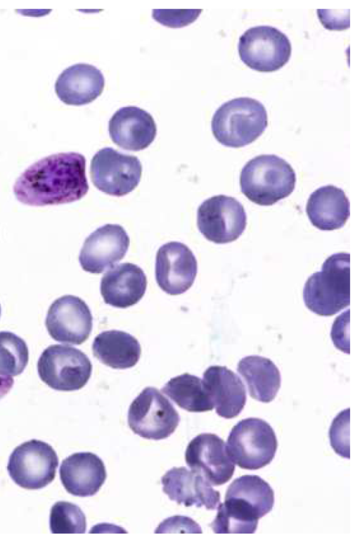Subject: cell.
I'll return each mask as SVG.
<instances>
[{
	"instance_id": "cell-1",
	"label": "cell",
	"mask_w": 360,
	"mask_h": 544,
	"mask_svg": "<svg viewBox=\"0 0 360 544\" xmlns=\"http://www.w3.org/2000/svg\"><path fill=\"white\" fill-rule=\"evenodd\" d=\"M85 157L76 152L59 153L29 166L16 179L18 201L31 206L68 203L89 191Z\"/></svg>"
},
{
	"instance_id": "cell-2",
	"label": "cell",
	"mask_w": 360,
	"mask_h": 544,
	"mask_svg": "<svg viewBox=\"0 0 360 544\" xmlns=\"http://www.w3.org/2000/svg\"><path fill=\"white\" fill-rule=\"evenodd\" d=\"M296 174L284 159L263 154L250 160L240 175L241 192L259 205H271L295 189Z\"/></svg>"
},
{
	"instance_id": "cell-3",
	"label": "cell",
	"mask_w": 360,
	"mask_h": 544,
	"mask_svg": "<svg viewBox=\"0 0 360 544\" xmlns=\"http://www.w3.org/2000/svg\"><path fill=\"white\" fill-rule=\"evenodd\" d=\"M349 254L329 256L319 272L312 274L303 289L307 308L321 316L333 315L350 304Z\"/></svg>"
},
{
	"instance_id": "cell-4",
	"label": "cell",
	"mask_w": 360,
	"mask_h": 544,
	"mask_svg": "<svg viewBox=\"0 0 360 544\" xmlns=\"http://www.w3.org/2000/svg\"><path fill=\"white\" fill-rule=\"evenodd\" d=\"M268 125L267 112L259 101L238 97L224 103L213 115L211 127L222 145L240 148L255 141Z\"/></svg>"
},
{
	"instance_id": "cell-5",
	"label": "cell",
	"mask_w": 360,
	"mask_h": 544,
	"mask_svg": "<svg viewBox=\"0 0 360 544\" xmlns=\"http://www.w3.org/2000/svg\"><path fill=\"white\" fill-rule=\"evenodd\" d=\"M278 441L273 428L259 418L239 421L231 430L227 451L233 462L245 469L256 470L274 459Z\"/></svg>"
},
{
	"instance_id": "cell-6",
	"label": "cell",
	"mask_w": 360,
	"mask_h": 544,
	"mask_svg": "<svg viewBox=\"0 0 360 544\" xmlns=\"http://www.w3.org/2000/svg\"><path fill=\"white\" fill-rule=\"evenodd\" d=\"M38 374L46 385L62 391L84 387L91 375L90 360L82 350L68 345L49 346L37 362Z\"/></svg>"
},
{
	"instance_id": "cell-7",
	"label": "cell",
	"mask_w": 360,
	"mask_h": 544,
	"mask_svg": "<svg viewBox=\"0 0 360 544\" xmlns=\"http://www.w3.org/2000/svg\"><path fill=\"white\" fill-rule=\"evenodd\" d=\"M127 421L136 434L146 439L159 441L174 433L180 417L158 389L147 387L131 403Z\"/></svg>"
},
{
	"instance_id": "cell-8",
	"label": "cell",
	"mask_w": 360,
	"mask_h": 544,
	"mask_svg": "<svg viewBox=\"0 0 360 544\" xmlns=\"http://www.w3.org/2000/svg\"><path fill=\"white\" fill-rule=\"evenodd\" d=\"M240 60L252 70L274 72L284 66L291 56L292 46L287 35L269 25L247 30L239 38Z\"/></svg>"
},
{
	"instance_id": "cell-9",
	"label": "cell",
	"mask_w": 360,
	"mask_h": 544,
	"mask_svg": "<svg viewBox=\"0 0 360 544\" xmlns=\"http://www.w3.org/2000/svg\"><path fill=\"white\" fill-rule=\"evenodd\" d=\"M58 466V458L54 449L44 441L32 439L13 450L7 471L19 486L37 490L53 481Z\"/></svg>"
},
{
	"instance_id": "cell-10",
	"label": "cell",
	"mask_w": 360,
	"mask_h": 544,
	"mask_svg": "<svg viewBox=\"0 0 360 544\" xmlns=\"http://www.w3.org/2000/svg\"><path fill=\"white\" fill-rule=\"evenodd\" d=\"M141 174L142 165L136 156L110 147L100 149L91 161L93 184L108 195L122 196L132 191L138 186Z\"/></svg>"
},
{
	"instance_id": "cell-11",
	"label": "cell",
	"mask_w": 360,
	"mask_h": 544,
	"mask_svg": "<svg viewBox=\"0 0 360 544\" xmlns=\"http://www.w3.org/2000/svg\"><path fill=\"white\" fill-rule=\"evenodd\" d=\"M247 217L243 205L236 198L217 195L204 201L197 211V225L210 241L226 243L244 232Z\"/></svg>"
},
{
	"instance_id": "cell-12",
	"label": "cell",
	"mask_w": 360,
	"mask_h": 544,
	"mask_svg": "<svg viewBox=\"0 0 360 544\" xmlns=\"http://www.w3.org/2000/svg\"><path fill=\"white\" fill-rule=\"evenodd\" d=\"M92 315L86 303L80 298L65 295L50 305L46 317V327L54 340L79 345L90 336Z\"/></svg>"
},
{
	"instance_id": "cell-13",
	"label": "cell",
	"mask_w": 360,
	"mask_h": 544,
	"mask_svg": "<svg viewBox=\"0 0 360 544\" xmlns=\"http://www.w3.org/2000/svg\"><path fill=\"white\" fill-rule=\"evenodd\" d=\"M185 460L191 470L214 486L228 482L235 471L226 443L214 434L203 433L193 438L187 445Z\"/></svg>"
},
{
	"instance_id": "cell-14",
	"label": "cell",
	"mask_w": 360,
	"mask_h": 544,
	"mask_svg": "<svg viewBox=\"0 0 360 544\" xmlns=\"http://www.w3.org/2000/svg\"><path fill=\"white\" fill-rule=\"evenodd\" d=\"M198 272L196 258L184 243L170 241L161 246L156 254L155 279L169 295H179L193 285Z\"/></svg>"
},
{
	"instance_id": "cell-15",
	"label": "cell",
	"mask_w": 360,
	"mask_h": 544,
	"mask_svg": "<svg viewBox=\"0 0 360 544\" xmlns=\"http://www.w3.org/2000/svg\"><path fill=\"white\" fill-rule=\"evenodd\" d=\"M129 237L120 224H106L96 229L84 241L79 260L82 268L93 274L113 267L127 253Z\"/></svg>"
},
{
	"instance_id": "cell-16",
	"label": "cell",
	"mask_w": 360,
	"mask_h": 544,
	"mask_svg": "<svg viewBox=\"0 0 360 544\" xmlns=\"http://www.w3.org/2000/svg\"><path fill=\"white\" fill-rule=\"evenodd\" d=\"M161 482L163 492L179 505L215 510L220 502L219 492L201 474L185 467L170 469Z\"/></svg>"
},
{
	"instance_id": "cell-17",
	"label": "cell",
	"mask_w": 360,
	"mask_h": 544,
	"mask_svg": "<svg viewBox=\"0 0 360 544\" xmlns=\"http://www.w3.org/2000/svg\"><path fill=\"white\" fill-rule=\"evenodd\" d=\"M108 131L112 141L120 148L141 151L155 139L157 127L152 115L136 106L118 109L111 117Z\"/></svg>"
},
{
	"instance_id": "cell-18",
	"label": "cell",
	"mask_w": 360,
	"mask_h": 544,
	"mask_svg": "<svg viewBox=\"0 0 360 544\" xmlns=\"http://www.w3.org/2000/svg\"><path fill=\"white\" fill-rule=\"evenodd\" d=\"M59 474L65 490L79 497L96 494L107 476L103 460L91 452L75 453L66 457L61 463Z\"/></svg>"
},
{
	"instance_id": "cell-19",
	"label": "cell",
	"mask_w": 360,
	"mask_h": 544,
	"mask_svg": "<svg viewBox=\"0 0 360 544\" xmlns=\"http://www.w3.org/2000/svg\"><path fill=\"white\" fill-rule=\"evenodd\" d=\"M147 278L138 265L124 262L112 267L101 281V293L104 302L118 308L137 303L145 294Z\"/></svg>"
},
{
	"instance_id": "cell-20",
	"label": "cell",
	"mask_w": 360,
	"mask_h": 544,
	"mask_svg": "<svg viewBox=\"0 0 360 544\" xmlns=\"http://www.w3.org/2000/svg\"><path fill=\"white\" fill-rule=\"evenodd\" d=\"M202 381L219 416L232 419L243 410L245 387L233 371L225 366L212 365L204 372Z\"/></svg>"
},
{
	"instance_id": "cell-21",
	"label": "cell",
	"mask_w": 360,
	"mask_h": 544,
	"mask_svg": "<svg viewBox=\"0 0 360 544\" xmlns=\"http://www.w3.org/2000/svg\"><path fill=\"white\" fill-rule=\"evenodd\" d=\"M105 79L100 70L86 63H77L65 69L55 83L59 99L67 105L89 103L103 91Z\"/></svg>"
},
{
	"instance_id": "cell-22",
	"label": "cell",
	"mask_w": 360,
	"mask_h": 544,
	"mask_svg": "<svg viewBox=\"0 0 360 544\" xmlns=\"http://www.w3.org/2000/svg\"><path fill=\"white\" fill-rule=\"evenodd\" d=\"M306 213L316 228L323 231L338 229L345 225L349 216V202L340 188L323 186L310 195Z\"/></svg>"
},
{
	"instance_id": "cell-23",
	"label": "cell",
	"mask_w": 360,
	"mask_h": 544,
	"mask_svg": "<svg viewBox=\"0 0 360 544\" xmlns=\"http://www.w3.org/2000/svg\"><path fill=\"white\" fill-rule=\"evenodd\" d=\"M92 350L103 364L121 369L134 367L141 353L138 340L119 330L105 331L98 334L93 341Z\"/></svg>"
},
{
	"instance_id": "cell-24",
	"label": "cell",
	"mask_w": 360,
	"mask_h": 544,
	"mask_svg": "<svg viewBox=\"0 0 360 544\" xmlns=\"http://www.w3.org/2000/svg\"><path fill=\"white\" fill-rule=\"evenodd\" d=\"M237 372L252 398L262 403L275 398L281 386V374L271 360L259 355L245 356L238 362Z\"/></svg>"
},
{
	"instance_id": "cell-25",
	"label": "cell",
	"mask_w": 360,
	"mask_h": 544,
	"mask_svg": "<svg viewBox=\"0 0 360 544\" xmlns=\"http://www.w3.org/2000/svg\"><path fill=\"white\" fill-rule=\"evenodd\" d=\"M161 391L188 412H202L214 408L202 379L188 373L172 378Z\"/></svg>"
},
{
	"instance_id": "cell-26",
	"label": "cell",
	"mask_w": 360,
	"mask_h": 544,
	"mask_svg": "<svg viewBox=\"0 0 360 544\" xmlns=\"http://www.w3.org/2000/svg\"><path fill=\"white\" fill-rule=\"evenodd\" d=\"M225 498L238 499L263 517L271 511L274 493L270 485L257 475L246 474L236 479L228 487Z\"/></svg>"
},
{
	"instance_id": "cell-27",
	"label": "cell",
	"mask_w": 360,
	"mask_h": 544,
	"mask_svg": "<svg viewBox=\"0 0 360 544\" xmlns=\"http://www.w3.org/2000/svg\"><path fill=\"white\" fill-rule=\"evenodd\" d=\"M28 359V348L22 339L10 331H0V375H19Z\"/></svg>"
},
{
	"instance_id": "cell-28",
	"label": "cell",
	"mask_w": 360,
	"mask_h": 544,
	"mask_svg": "<svg viewBox=\"0 0 360 544\" xmlns=\"http://www.w3.org/2000/svg\"><path fill=\"white\" fill-rule=\"evenodd\" d=\"M217 513L211 528L216 533H254L259 519L244 512L224 500L217 506Z\"/></svg>"
},
{
	"instance_id": "cell-29",
	"label": "cell",
	"mask_w": 360,
	"mask_h": 544,
	"mask_svg": "<svg viewBox=\"0 0 360 544\" xmlns=\"http://www.w3.org/2000/svg\"><path fill=\"white\" fill-rule=\"evenodd\" d=\"M53 533H84L86 517L80 507L67 501H58L51 507L49 517Z\"/></svg>"
},
{
	"instance_id": "cell-30",
	"label": "cell",
	"mask_w": 360,
	"mask_h": 544,
	"mask_svg": "<svg viewBox=\"0 0 360 544\" xmlns=\"http://www.w3.org/2000/svg\"><path fill=\"white\" fill-rule=\"evenodd\" d=\"M329 438L335 452L342 457L349 459V408L340 412L333 419Z\"/></svg>"
},
{
	"instance_id": "cell-31",
	"label": "cell",
	"mask_w": 360,
	"mask_h": 544,
	"mask_svg": "<svg viewBox=\"0 0 360 544\" xmlns=\"http://www.w3.org/2000/svg\"><path fill=\"white\" fill-rule=\"evenodd\" d=\"M202 10H153V18L169 27H181L195 20Z\"/></svg>"
},
{
	"instance_id": "cell-32",
	"label": "cell",
	"mask_w": 360,
	"mask_h": 544,
	"mask_svg": "<svg viewBox=\"0 0 360 544\" xmlns=\"http://www.w3.org/2000/svg\"><path fill=\"white\" fill-rule=\"evenodd\" d=\"M348 314H349V310H347L345 311L344 319ZM343 316L344 313L341 314L338 317L336 318V320L334 322L331 331V339H333V343L337 348L346 352V353H349V348H348L345 343H343L346 342V343L349 346V342H348L347 334L344 333V329L348 327L347 324L349 320L347 321L345 324H343V322L345 320H343Z\"/></svg>"
},
{
	"instance_id": "cell-33",
	"label": "cell",
	"mask_w": 360,
	"mask_h": 544,
	"mask_svg": "<svg viewBox=\"0 0 360 544\" xmlns=\"http://www.w3.org/2000/svg\"><path fill=\"white\" fill-rule=\"evenodd\" d=\"M13 384L14 380L12 377L0 375V399L10 391Z\"/></svg>"
},
{
	"instance_id": "cell-34",
	"label": "cell",
	"mask_w": 360,
	"mask_h": 544,
	"mask_svg": "<svg viewBox=\"0 0 360 544\" xmlns=\"http://www.w3.org/2000/svg\"><path fill=\"white\" fill-rule=\"evenodd\" d=\"M0 315H1V305H0Z\"/></svg>"
}]
</instances>
